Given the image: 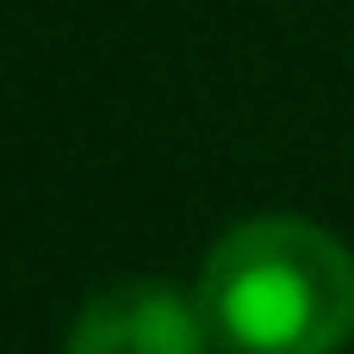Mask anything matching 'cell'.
Here are the masks:
<instances>
[{
    "instance_id": "6da1fadb",
    "label": "cell",
    "mask_w": 354,
    "mask_h": 354,
    "mask_svg": "<svg viewBox=\"0 0 354 354\" xmlns=\"http://www.w3.org/2000/svg\"><path fill=\"white\" fill-rule=\"evenodd\" d=\"M199 305L230 354H342L354 342V249L317 218H243L212 243Z\"/></svg>"
},
{
    "instance_id": "7a4b0ae2",
    "label": "cell",
    "mask_w": 354,
    "mask_h": 354,
    "mask_svg": "<svg viewBox=\"0 0 354 354\" xmlns=\"http://www.w3.org/2000/svg\"><path fill=\"white\" fill-rule=\"evenodd\" d=\"M218 336L205 324L199 292H180L174 280L137 274L100 286L75 317L62 354H212Z\"/></svg>"
}]
</instances>
